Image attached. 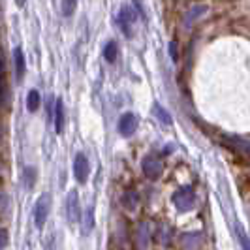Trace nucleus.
I'll use <instances>...</instances> for the list:
<instances>
[{"label": "nucleus", "instance_id": "nucleus-7", "mask_svg": "<svg viewBox=\"0 0 250 250\" xmlns=\"http://www.w3.org/2000/svg\"><path fill=\"white\" fill-rule=\"evenodd\" d=\"M141 167H143L145 177H149V179H158L162 175V162L156 156H145L141 162Z\"/></svg>", "mask_w": 250, "mask_h": 250}, {"label": "nucleus", "instance_id": "nucleus-13", "mask_svg": "<svg viewBox=\"0 0 250 250\" xmlns=\"http://www.w3.org/2000/svg\"><path fill=\"white\" fill-rule=\"evenodd\" d=\"M34 183H36V169L28 166V167H25V171H23V185H25L26 190H32Z\"/></svg>", "mask_w": 250, "mask_h": 250}, {"label": "nucleus", "instance_id": "nucleus-3", "mask_svg": "<svg viewBox=\"0 0 250 250\" xmlns=\"http://www.w3.org/2000/svg\"><path fill=\"white\" fill-rule=\"evenodd\" d=\"M138 115L136 113H125L121 119H119V132H121V136H125V138H130V136H134V132L138 130Z\"/></svg>", "mask_w": 250, "mask_h": 250}, {"label": "nucleus", "instance_id": "nucleus-12", "mask_svg": "<svg viewBox=\"0 0 250 250\" xmlns=\"http://www.w3.org/2000/svg\"><path fill=\"white\" fill-rule=\"evenodd\" d=\"M40 92H38L36 88H32V90H28V96H26V109L30 113H36L38 107H40Z\"/></svg>", "mask_w": 250, "mask_h": 250}, {"label": "nucleus", "instance_id": "nucleus-19", "mask_svg": "<svg viewBox=\"0 0 250 250\" xmlns=\"http://www.w3.org/2000/svg\"><path fill=\"white\" fill-rule=\"evenodd\" d=\"M237 226V235H239V243H241V247H243V249H250V241H247V233H245V231H243V228H241V226L239 224H235Z\"/></svg>", "mask_w": 250, "mask_h": 250}, {"label": "nucleus", "instance_id": "nucleus-2", "mask_svg": "<svg viewBox=\"0 0 250 250\" xmlns=\"http://www.w3.org/2000/svg\"><path fill=\"white\" fill-rule=\"evenodd\" d=\"M47 214H49V198L43 194V196L38 198L36 205H34V224H36L38 229H42L45 226Z\"/></svg>", "mask_w": 250, "mask_h": 250}, {"label": "nucleus", "instance_id": "nucleus-6", "mask_svg": "<svg viewBox=\"0 0 250 250\" xmlns=\"http://www.w3.org/2000/svg\"><path fill=\"white\" fill-rule=\"evenodd\" d=\"M66 216H68V220L75 224L77 220H79V216H81V207H79V198H77V192L72 190L70 194H68V198H66Z\"/></svg>", "mask_w": 250, "mask_h": 250}, {"label": "nucleus", "instance_id": "nucleus-15", "mask_svg": "<svg viewBox=\"0 0 250 250\" xmlns=\"http://www.w3.org/2000/svg\"><path fill=\"white\" fill-rule=\"evenodd\" d=\"M152 111H154V115H156V119L162 123V125H171V115L164 109L160 104H154V107H152Z\"/></svg>", "mask_w": 250, "mask_h": 250}, {"label": "nucleus", "instance_id": "nucleus-5", "mask_svg": "<svg viewBox=\"0 0 250 250\" xmlns=\"http://www.w3.org/2000/svg\"><path fill=\"white\" fill-rule=\"evenodd\" d=\"M134 19H136V15H134V10L130 8V6H123L121 8V12L117 15V23L121 25V30L125 32V36H132V25H134Z\"/></svg>", "mask_w": 250, "mask_h": 250}, {"label": "nucleus", "instance_id": "nucleus-17", "mask_svg": "<svg viewBox=\"0 0 250 250\" xmlns=\"http://www.w3.org/2000/svg\"><path fill=\"white\" fill-rule=\"evenodd\" d=\"M77 8V0H62V13L64 17H72Z\"/></svg>", "mask_w": 250, "mask_h": 250}, {"label": "nucleus", "instance_id": "nucleus-21", "mask_svg": "<svg viewBox=\"0 0 250 250\" xmlns=\"http://www.w3.org/2000/svg\"><path fill=\"white\" fill-rule=\"evenodd\" d=\"M169 53H171V59H173V61H177V45H175V42H171V43H169Z\"/></svg>", "mask_w": 250, "mask_h": 250}, {"label": "nucleus", "instance_id": "nucleus-11", "mask_svg": "<svg viewBox=\"0 0 250 250\" xmlns=\"http://www.w3.org/2000/svg\"><path fill=\"white\" fill-rule=\"evenodd\" d=\"M207 12V6H203V4H198V6H192L190 10H188L187 17H185V25H192L196 19H200L201 15H205Z\"/></svg>", "mask_w": 250, "mask_h": 250}, {"label": "nucleus", "instance_id": "nucleus-10", "mask_svg": "<svg viewBox=\"0 0 250 250\" xmlns=\"http://www.w3.org/2000/svg\"><path fill=\"white\" fill-rule=\"evenodd\" d=\"M13 61H15V75L17 79H23L26 70V62H25V55H23V49L21 47H15L13 49Z\"/></svg>", "mask_w": 250, "mask_h": 250}, {"label": "nucleus", "instance_id": "nucleus-16", "mask_svg": "<svg viewBox=\"0 0 250 250\" xmlns=\"http://www.w3.org/2000/svg\"><path fill=\"white\" fill-rule=\"evenodd\" d=\"M94 228V213H92V207H87L85 211V220H83V235H88Z\"/></svg>", "mask_w": 250, "mask_h": 250}, {"label": "nucleus", "instance_id": "nucleus-9", "mask_svg": "<svg viewBox=\"0 0 250 250\" xmlns=\"http://www.w3.org/2000/svg\"><path fill=\"white\" fill-rule=\"evenodd\" d=\"M53 121H55V132H57V134H62L64 123H66L62 98H57V100H55V119H53Z\"/></svg>", "mask_w": 250, "mask_h": 250}, {"label": "nucleus", "instance_id": "nucleus-20", "mask_svg": "<svg viewBox=\"0 0 250 250\" xmlns=\"http://www.w3.org/2000/svg\"><path fill=\"white\" fill-rule=\"evenodd\" d=\"M8 245V231L0 228V249H4Z\"/></svg>", "mask_w": 250, "mask_h": 250}, {"label": "nucleus", "instance_id": "nucleus-18", "mask_svg": "<svg viewBox=\"0 0 250 250\" xmlns=\"http://www.w3.org/2000/svg\"><path fill=\"white\" fill-rule=\"evenodd\" d=\"M138 201H139V198H138V194L136 192H126L125 194V205L128 207V209H136L138 207Z\"/></svg>", "mask_w": 250, "mask_h": 250}, {"label": "nucleus", "instance_id": "nucleus-1", "mask_svg": "<svg viewBox=\"0 0 250 250\" xmlns=\"http://www.w3.org/2000/svg\"><path fill=\"white\" fill-rule=\"evenodd\" d=\"M173 203H175V207L179 211H190L192 207H194V203H196V196H194V190L190 187H183L179 188L175 194H173Z\"/></svg>", "mask_w": 250, "mask_h": 250}, {"label": "nucleus", "instance_id": "nucleus-8", "mask_svg": "<svg viewBox=\"0 0 250 250\" xmlns=\"http://www.w3.org/2000/svg\"><path fill=\"white\" fill-rule=\"evenodd\" d=\"M222 141L229 149L237 150L241 154H250V141L243 138H237V136H222Z\"/></svg>", "mask_w": 250, "mask_h": 250}, {"label": "nucleus", "instance_id": "nucleus-22", "mask_svg": "<svg viewBox=\"0 0 250 250\" xmlns=\"http://www.w3.org/2000/svg\"><path fill=\"white\" fill-rule=\"evenodd\" d=\"M15 4H17V6H21V8H23V6H25V4H26V0H15Z\"/></svg>", "mask_w": 250, "mask_h": 250}, {"label": "nucleus", "instance_id": "nucleus-4", "mask_svg": "<svg viewBox=\"0 0 250 250\" xmlns=\"http://www.w3.org/2000/svg\"><path fill=\"white\" fill-rule=\"evenodd\" d=\"M74 173H75V179H77L81 185H85V183H87L88 175H90V166H88L87 156H85L83 152H77V154H75Z\"/></svg>", "mask_w": 250, "mask_h": 250}, {"label": "nucleus", "instance_id": "nucleus-14", "mask_svg": "<svg viewBox=\"0 0 250 250\" xmlns=\"http://www.w3.org/2000/svg\"><path fill=\"white\" fill-rule=\"evenodd\" d=\"M117 55H119V47H117V43L115 42H107L105 43V47H104V57H105V61L107 62H115L117 61Z\"/></svg>", "mask_w": 250, "mask_h": 250}]
</instances>
